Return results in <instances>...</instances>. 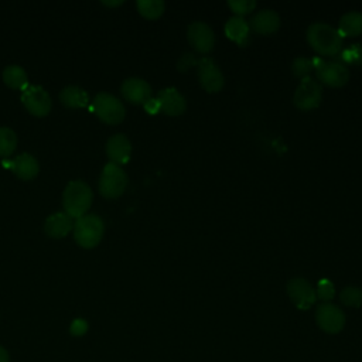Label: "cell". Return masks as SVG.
Segmentation results:
<instances>
[{
	"instance_id": "1",
	"label": "cell",
	"mask_w": 362,
	"mask_h": 362,
	"mask_svg": "<svg viewBox=\"0 0 362 362\" xmlns=\"http://www.w3.org/2000/svg\"><path fill=\"white\" fill-rule=\"evenodd\" d=\"M307 41L320 55L337 57L342 51L344 38L337 28L327 23H314L307 28Z\"/></svg>"
},
{
	"instance_id": "2",
	"label": "cell",
	"mask_w": 362,
	"mask_h": 362,
	"mask_svg": "<svg viewBox=\"0 0 362 362\" xmlns=\"http://www.w3.org/2000/svg\"><path fill=\"white\" fill-rule=\"evenodd\" d=\"M93 199L90 187L82 180L71 181L62 194V204L65 212L72 218H81L86 214Z\"/></svg>"
},
{
	"instance_id": "3",
	"label": "cell",
	"mask_w": 362,
	"mask_h": 362,
	"mask_svg": "<svg viewBox=\"0 0 362 362\" xmlns=\"http://www.w3.org/2000/svg\"><path fill=\"white\" fill-rule=\"evenodd\" d=\"M105 232V223L96 214H85L74 223V238L85 249L96 246Z\"/></svg>"
},
{
	"instance_id": "4",
	"label": "cell",
	"mask_w": 362,
	"mask_h": 362,
	"mask_svg": "<svg viewBox=\"0 0 362 362\" xmlns=\"http://www.w3.org/2000/svg\"><path fill=\"white\" fill-rule=\"evenodd\" d=\"M317 79L331 88H341L349 79V69L339 61H324L320 57L311 58Z\"/></svg>"
},
{
	"instance_id": "5",
	"label": "cell",
	"mask_w": 362,
	"mask_h": 362,
	"mask_svg": "<svg viewBox=\"0 0 362 362\" xmlns=\"http://www.w3.org/2000/svg\"><path fill=\"white\" fill-rule=\"evenodd\" d=\"M127 187V174L122 170L120 165L115 163L105 164L100 178H99V191L105 198L113 199L120 197Z\"/></svg>"
},
{
	"instance_id": "6",
	"label": "cell",
	"mask_w": 362,
	"mask_h": 362,
	"mask_svg": "<svg viewBox=\"0 0 362 362\" xmlns=\"http://www.w3.org/2000/svg\"><path fill=\"white\" fill-rule=\"evenodd\" d=\"M92 110L99 119L109 124H117L124 119V105L107 92H99L92 102Z\"/></svg>"
},
{
	"instance_id": "7",
	"label": "cell",
	"mask_w": 362,
	"mask_h": 362,
	"mask_svg": "<svg viewBox=\"0 0 362 362\" xmlns=\"http://www.w3.org/2000/svg\"><path fill=\"white\" fill-rule=\"evenodd\" d=\"M322 100V86L318 81L310 76L300 81L294 90L293 102L300 110H311L320 106Z\"/></svg>"
},
{
	"instance_id": "8",
	"label": "cell",
	"mask_w": 362,
	"mask_h": 362,
	"mask_svg": "<svg viewBox=\"0 0 362 362\" xmlns=\"http://www.w3.org/2000/svg\"><path fill=\"white\" fill-rule=\"evenodd\" d=\"M21 102L34 116H45L51 110L52 100L41 85H27L21 92Z\"/></svg>"
},
{
	"instance_id": "9",
	"label": "cell",
	"mask_w": 362,
	"mask_h": 362,
	"mask_svg": "<svg viewBox=\"0 0 362 362\" xmlns=\"http://www.w3.org/2000/svg\"><path fill=\"white\" fill-rule=\"evenodd\" d=\"M317 325L327 334H337L345 325L344 311L331 303H321L315 310Z\"/></svg>"
},
{
	"instance_id": "10",
	"label": "cell",
	"mask_w": 362,
	"mask_h": 362,
	"mask_svg": "<svg viewBox=\"0 0 362 362\" xmlns=\"http://www.w3.org/2000/svg\"><path fill=\"white\" fill-rule=\"evenodd\" d=\"M198 79L201 86L209 92L216 93L225 85V78L219 66L211 58H201L198 59Z\"/></svg>"
},
{
	"instance_id": "11",
	"label": "cell",
	"mask_w": 362,
	"mask_h": 362,
	"mask_svg": "<svg viewBox=\"0 0 362 362\" xmlns=\"http://www.w3.org/2000/svg\"><path fill=\"white\" fill-rule=\"evenodd\" d=\"M187 38L189 45L199 54H208L214 49L215 34L204 21H194L188 25Z\"/></svg>"
},
{
	"instance_id": "12",
	"label": "cell",
	"mask_w": 362,
	"mask_h": 362,
	"mask_svg": "<svg viewBox=\"0 0 362 362\" xmlns=\"http://www.w3.org/2000/svg\"><path fill=\"white\" fill-rule=\"evenodd\" d=\"M287 294L300 310H308L317 300L315 290L304 277H293L287 283Z\"/></svg>"
},
{
	"instance_id": "13",
	"label": "cell",
	"mask_w": 362,
	"mask_h": 362,
	"mask_svg": "<svg viewBox=\"0 0 362 362\" xmlns=\"http://www.w3.org/2000/svg\"><path fill=\"white\" fill-rule=\"evenodd\" d=\"M123 98L136 105H144L151 98V86L141 78H127L120 86Z\"/></svg>"
},
{
	"instance_id": "14",
	"label": "cell",
	"mask_w": 362,
	"mask_h": 362,
	"mask_svg": "<svg viewBox=\"0 0 362 362\" xmlns=\"http://www.w3.org/2000/svg\"><path fill=\"white\" fill-rule=\"evenodd\" d=\"M3 165L10 168L21 180L34 178L40 170L37 158L28 153H21L13 160H3Z\"/></svg>"
},
{
	"instance_id": "15",
	"label": "cell",
	"mask_w": 362,
	"mask_h": 362,
	"mask_svg": "<svg viewBox=\"0 0 362 362\" xmlns=\"http://www.w3.org/2000/svg\"><path fill=\"white\" fill-rule=\"evenodd\" d=\"M160 110L168 116H180L187 107L184 96L175 88H164L157 93Z\"/></svg>"
},
{
	"instance_id": "16",
	"label": "cell",
	"mask_w": 362,
	"mask_h": 362,
	"mask_svg": "<svg viewBox=\"0 0 362 362\" xmlns=\"http://www.w3.org/2000/svg\"><path fill=\"white\" fill-rule=\"evenodd\" d=\"M106 154L110 163L126 164L132 156V143L124 134H113L106 141Z\"/></svg>"
},
{
	"instance_id": "17",
	"label": "cell",
	"mask_w": 362,
	"mask_h": 362,
	"mask_svg": "<svg viewBox=\"0 0 362 362\" xmlns=\"http://www.w3.org/2000/svg\"><path fill=\"white\" fill-rule=\"evenodd\" d=\"M280 27V17L272 8H263L257 11L249 21V28L260 35H270Z\"/></svg>"
},
{
	"instance_id": "18",
	"label": "cell",
	"mask_w": 362,
	"mask_h": 362,
	"mask_svg": "<svg viewBox=\"0 0 362 362\" xmlns=\"http://www.w3.org/2000/svg\"><path fill=\"white\" fill-rule=\"evenodd\" d=\"M71 229H74V219L65 211L51 214L44 223L45 233L55 239L64 238Z\"/></svg>"
},
{
	"instance_id": "19",
	"label": "cell",
	"mask_w": 362,
	"mask_h": 362,
	"mask_svg": "<svg viewBox=\"0 0 362 362\" xmlns=\"http://www.w3.org/2000/svg\"><path fill=\"white\" fill-rule=\"evenodd\" d=\"M249 23L239 16L230 17L225 24V34L239 45H245L249 41Z\"/></svg>"
},
{
	"instance_id": "20",
	"label": "cell",
	"mask_w": 362,
	"mask_h": 362,
	"mask_svg": "<svg viewBox=\"0 0 362 362\" xmlns=\"http://www.w3.org/2000/svg\"><path fill=\"white\" fill-rule=\"evenodd\" d=\"M59 100L71 109L83 107L89 102L88 92L78 85H68L59 92Z\"/></svg>"
},
{
	"instance_id": "21",
	"label": "cell",
	"mask_w": 362,
	"mask_h": 362,
	"mask_svg": "<svg viewBox=\"0 0 362 362\" xmlns=\"http://www.w3.org/2000/svg\"><path fill=\"white\" fill-rule=\"evenodd\" d=\"M338 33L344 37H355L362 34V14L359 11L345 13L338 25Z\"/></svg>"
},
{
	"instance_id": "22",
	"label": "cell",
	"mask_w": 362,
	"mask_h": 362,
	"mask_svg": "<svg viewBox=\"0 0 362 362\" xmlns=\"http://www.w3.org/2000/svg\"><path fill=\"white\" fill-rule=\"evenodd\" d=\"M3 81L7 86L13 89H24L28 85L27 72L23 69V66L16 64L7 65L3 69Z\"/></svg>"
},
{
	"instance_id": "23",
	"label": "cell",
	"mask_w": 362,
	"mask_h": 362,
	"mask_svg": "<svg viewBox=\"0 0 362 362\" xmlns=\"http://www.w3.org/2000/svg\"><path fill=\"white\" fill-rule=\"evenodd\" d=\"M136 6L139 13L148 20L158 18L165 8V4L163 0H137Z\"/></svg>"
},
{
	"instance_id": "24",
	"label": "cell",
	"mask_w": 362,
	"mask_h": 362,
	"mask_svg": "<svg viewBox=\"0 0 362 362\" xmlns=\"http://www.w3.org/2000/svg\"><path fill=\"white\" fill-rule=\"evenodd\" d=\"M335 61H339L346 66L349 64L362 66V44H351L348 48H342V51L335 57Z\"/></svg>"
},
{
	"instance_id": "25",
	"label": "cell",
	"mask_w": 362,
	"mask_h": 362,
	"mask_svg": "<svg viewBox=\"0 0 362 362\" xmlns=\"http://www.w3.org/2000/svg\"><path fill=\"white\" fill-rule=\"evenodd\" d=\"M17 147V136L10 127H0V157H8Z\"/></svg>"
},
{
	"instance_id": "26",
	"label": "cell",
	"mask_w": 362,
	"mask_h": 362,
	"mask_svg": "<svg viewBox=\"0 0 362 362\" xmlns=\"http://www.w3.org/2000/svg\"><path fill=\"white\" fill-rule=\"evenodd\" d=\"M339 300L344 305L361 307L362 305V290L355 286H348L339 293Z\"/></svg>"
},
{
	"instance_id": "27",
	"label": "cell",
	"mask_w": 362,
	"mask_h": 362,
	"mask_svg": "<svg viewBox=\"0 0 362 362\" xmlns=\"http://www.w3.org/2000/svg\"><path fill=\"white\" fill-rule=\"evenodd\" d=\"M314 71V65L313 61L307 57H297L293 59L291 62V72L296 78L304 79L307 76H310V74Z\"/></svg>"
},
{
	"instance_id": "28",
	"label": "cell",
	"mask_w": 362,
	"mask_h": 362,
	"mask_svg": "<svg viewBox=\"0 0 362 362\" xmlns=\"http://www.w3.org/2000/svg\"><path fill=\"white\" fill-rule=\"evenodd\" d=\"M334 294H335V287L328 279H322L318 281V286L315 290L317 298H320L322 303H329V300L334 298Z\"/></svg>"
},
{
	"instance_id": "29",
	"label": "cell",
	"mask_w": 362,
	"mask_h": 362,
	"mask_svg": "<svg viewBox=\"0 0 362 362\" xmlns=\"http://www.w3.org/2000/svg\"><path fill=\"white\" fill-rule=\"evenodd\" d=\"M228 6L233 13H236V16L242 17L245 14H249L256 7V1L255 0H229Z\"/></svg>"
},
{
	"instance_id": "30",
	"label": "cell",
	"mask_w": 362,
	"mask_h": 362,
	"mask_svg": "<svg viewBox=\"0 0 362 362\" xmlns=\"http://www.w3.org/2000/svg\"><path fill=\"white\" fill-rule=\"evenodd\" d=\"M192 65H198V59H197L195 55L191 54V52L182 54L181 58H180L178 62H177V68H178V71H181V72L188 71Z\"/></svg>"
},
{
	"instance_id": "31",
	"label": "cell",
	"mask_w": 362,
	"mask_h": 362,
	"mask_svg": "<svg viewBox=\"0 0 362 362\" xmlns=\"http://www.w3.org/2000/svg\"><path fill=\"white\" fill-rule=\"evenodd\" d=\"M69 329H71V332H72L74 335H83V334L86 332V329H88V324H86L85 320L76 318V320L72 321Z\"/></svg>"
},
{
	"instance_id": "32",
	"label": "cell",
	"mask_w": 362,
	"mask_h": 362,
	"mask_svg": "<svg viewBox=\"0 0 362 362\" xmlns=\"http://www.w3.org/2000/svg\"><path fill=\"white\" fill-rule=\"evenodd\" d=\"M144 109H146L150 115H156V113L160 110V103H158L157 98H156V99L150 98V99L144 103Z\"/></svg>"
},
{
	"instance_id": "33",
	"label": "cell",
	"mask_w": 362,
	"mask_h": 362,
	"mask_svg": "<svg viewBox=\"0 0 362 362\" xmlns=\"http://www.w3.org/2000/svg\"><path fill=\"white\" fill-rule=\"evenodd\" d=\"M10 359H8V354H7V351L3 348V346H0V362H8Z\"/></svg>"
},
{
	"instance_id": "34",
	"label": "cell",
	"mask_w": 362,
	"mask_h": 362,
	"mask_svg": "<svg viewBox=\"0 0 362 362\" xmlns=\"http://www.w3.org/2000/svg\"><path fill=\"white\" fill-rule=\"evenodd\" d=\"M102 3H103V4H107V6H117V4H122L123 1L119 0V1H102Z\"/></svg>"
}]
</instances>
